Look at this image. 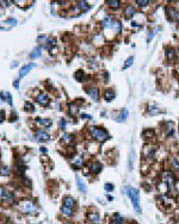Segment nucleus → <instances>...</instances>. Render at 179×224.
<instances>
[{
	"mask_svg": "<svg viewBox=\"0 0 179 224\" xmlns=\"http://www.w3.org/2000/svg\"><path fill=\"white\" fill-rule=\"evenodd\" d=\"M127 194L129 199L131 200V204L137 213H141V208H140V194L138 191L134 187H127Z\"/></svg>",
	"mask_w": 179,
	"mask_h": 224,
	"instance_id": "f257e3e1",
	"label": "nucleus"
},
{
	"mask_svg": "<svg viewBox=\"0 0 179 224\" xmlns=\"http://www.w3.org/2000/svg\"><path fill=\"white\" fill-rule=\"evenodd\" d=\"M88 130H90V134H91L92 137L94 140L99 141V142H104V141H106L109 137H110V136H109V132L105 129H103V128H98V126H91V128H90Z\"/></svg>",
	"mask_w": 179,
	"mask_h": 224,
	"instance_id": "f03ea898",
	"label": "nucleus"
},
{
	"mask_svg": "<svg viewBox=\"0 0 179 224\" xmlns=\"http://www.w3.org/2000/svg\"><path fill=\"white\" fill-rule=\"evenodd\" d=\"M166 13L168 18L171 19L172 22H179V11L173 7H167L166 8Z\"/></svg>",
	"mask_w": 179,
	"mask_h": 224,
	"instance_id": "7ed1b4c3",
	"label": "nucleus"
},
{
	"mask_svg": "<svg viewBox=\"0 0 179 224\" xmlns=\"http://www.w3.org/2000/svg\"><path fill=\"white\" fill-rule=\"evenodd\" d=\"M90 169H91V172L93 174H99L102 172V169H103V164L101 162L94 161V162H92L91 164H90Z\"/></svg>",
	"mask_w": 179,
	"mask_h": 224,
	"instance_id": "20e7f679",
	"label": "nucleus"
},
{
	"mask_svg": "<svg viewBox=\"0 0 179 224\" xmlns=\"http://www.w3.org/2000/svg\"><path fill=\"white\" fill-rule=\"evenodd\" d=\"M36 100H37L38 104H41V105H48L49 104V98H48V95L45 93H39L37 95Z\"/></svg>",
	"mask_w": 179,
	"mask_h": 224,
	"instance_id": "39448f33",
	"label": "nucleus"
},
{
	"mask_svg": "<svg viewBox=\"0 0 179 224\" xmlns=\"http://www.w3.org/2000/svg\"><path fill=\"white\" fill-rule=\"evenodd\" d=\"M86 92H87V94L90 97H91V99H93L94 101L98 100V98H99V92H98L97 88H94V87H91V88H87Z\"/></svg>",
	"mask_w": 179,
	"mask_h": 224,
	"instance_id": "423d86ee",
	"label": "nucleus"
},
{
	"mask_svg": "<svg viewBox=\"0 0 179 224\" xmlns=\"http://www.w3.org/2000/svg\"><path fill=\"white\" fill-rule=\"evenodd\" d=\"M164 179L168 184V186H173L174 185V177H173V174L171 172H165L164 173Z\"/></svg>",
	"mask_w": 179,
	"mask_h": 224,
	"instance_id": "0eeeda50",
	"label": "nucleus"
},
{
	"mask_svg": "<svg viewBox=\"0 0 179 224\" xmlns=\"http://www.w3.org/2000/svg\"><path fill=\"white\" fill-rule=\"evenodd\" d=\"M23 210L25 212H34L36 210V206H35V204L32 201H25L23 204Z\"/></svg>",
	"mask_w": 179,
	"mask_h": 224,
	"instance_id": "6e6552de",
	"label": "nucleus"
},
{
	"mask_svg": "<svg viewBox=\"0 0 179 224\" xmlns=\"http://www.w3.org/2000/svg\"><path fill=\"white\" fill-rule=\"evenodd\" d=\"M36 138L38 141H48L49 140V135L45 132V131H42V130H38L36 132Z\"/></svg>",
	"mask_w": 179,
	"mask_h": 224,
	"instance_id": "1a4fd4ad",
	"label": "nucleus"
},
{
	"mask_svg": "<svg viewBox=\"0 0 179 224\" xmlns=\"http://www.w3.org/2000/svg\"><path fill=\"white\" fill-rule=\"evenodd\" d=\"M135 13H136V11H135V8H134V6H131V5H128L127 7H125V11H124V14L128 17V18H130V17H133V16H135Z\"/></svg>",
	"mask_w": 179,
	"mask_h": 224,
	"instance_id": "9d476101",
	"label": "nucleus"
},
{
	"mask_svg": "<svg viewBox=\"0 0 179 224\" xmlns=\"http://www.w3.org/2000/svg\"><path fill=\"white\" fill-rule=\"evenodd\" d=\"M114 98H115V92H114V90H106L104 92V99L106 101H111Z\"/></svg>",
	"mask_w": 179,
	"mask_h": 224,
	"instance_id": "9b49d317",
	"label": "nucleus"
},
{
	"mask_svg": "<svg viewBox=\"0 0 179 224\" xmlns=\"http://www.w3.org/2000/svg\"><path fill=\"white\" fill-rule=\"evenodd\" d=\"M63 205L67 206V208L73 209V206L75 205V200H74L72 197H66V198L63 199Z\"/></svg>",
	"mask_w": 179,
	"mask_h": 224,
	"instance_id": "f8f14e48",
	"label": "nucleus"
},
{
	"mask_svg": "<svg viewBox=\"0 0 179 224\" xmlns=\"http://www.w3.org/2000/svg\"><path fill=\"white\" fill-rule=\"evenodd\" d=\"M123 217L119 215V213H116V215L111 218V221H110V224H123Z\"/></svg>",
	"mask_w": 179,
	"mask_h": 224,
	"instance_id": "ddd939ff",
	"label": "nucleus"
},
{
	"mask_svg": "<svg viewBox=\"0 0 179 224\" xmlns=\"http://www.w3.org/2000/svg\"><path fill=\"white\" fill-rule=\"evenodd\" d=\"M87 218L91 221L93 224H97L99 222V215L97 212H90L88 215H87Z\"/></svg>",
	"mask_w": 179,
	"mask_h": 224,
	"instance_id": "4468645a",
	"label": "nucleus"
},
{
	"mask_svg": "<svg viewBox=\"0 0 179 224\" xmlns=\"http://www.w3.org/2000/svg\"><path fill=\"white\" fill-rule=\"evenodd\" d=\"M103 24H104V27H106V29H109V27H112L114 26V24H115V22H114V19L111 18V17H105V19L103 21Z\"/></svg>",
	"mask_w": 179,
	"mask_h": 224,
	"instance_id": "2eb2a0df",
	"label": "nucleus"
},
{
	"mask_svg": "<svg viewBox=\"0 0 179 224\" xmlns=\"http://www.w3.org/2000/svg\"><path fill=\"white\" fill-rule=\"evenodd\" d=\"M76 184H78V188L80 190L81 192H84V193H86V191H87V188H86V185H85V182L79 178V177H76Z\"/></svg>",
	"mask_w": 179,
	"mask_h": 224,
	"instance_id": "dca6fc26",
	"label": "nucleus"
},
{
	"mask_svg": "<svg viewBox=\"0 0 179 224\" xmlns=\"http://www.w3.org/2000/svg\"><path fill=\"white\" fill-rule=\"evenodd\" d=\"M128 114H129L128 110H127V109H123V110L121 111V113H119V116L117 117V122H124V121L127 119Z\"/></svg>",
	"mask_w": 179,
	"mask_h": 224,
	"instance_id": "f3484780",
	"label": "nucleus"
},
{
	"mask_svg": "<svg viewBox=\"0 0 179 224\" xmlns=\"http://www.w3.org/2000/svg\"><path fill=\"white\" fill-rule=\"evenodd\" d=\"M166 55L170 60H174V58L177 57V53H176L174 49H172V48H166Z\"/></svg>",
	"mask_w": 179,
	"mask_h": 224,
	"instance_id": "a211bd4d",
	"label": "nucleus"
},
{
	"mask_svg": "<svg viewBox=\"0 0 179 224\" xmlns=\"http://www.w3.org/2000/svg\"><path fill=\"white\" fill-rule=\"evenodd\" d=\"M61 212L63 213L65 216H67V217H71V216H73V210L71 209V208H67V206H62L61 208Z\"/></svg>",
	"mask_w": 179,
	"mask_h": 224,
	"instance_id": "6ab92c4d",
	"label": "nucleus"
},
{
	"mask_svg": "<svg viewBox=\"0 0 179 224\" xmlns=\"http://www.w3.org/2000/svg\"><path fill=\"white\" fill-rule=\"evenodd\" d=\"M31 68H34V64H28V66H24L22 69H21V73H19V76L21 77H23L30 69H31Z\"/></svg>",
	"mask_w": 179,
	"mask_h": 224,
	"instance_id": "aec40b11",
	"label": "nucleus"
},
{
	"mask_svg": "<svg viewBox=\"0 0 179 224\" xmlns=\"http://www.w3.org/2000/svg\"><path fill=\"white\" fill-rule=\"evenodd\" d=\"M62 141H63L65 143H72V142L74 141V136L71 135V134H65V135L62 136Z\"/></svg>",
	"mask_w": 179,
	"mask_h": 224,
	"instance_id": "412c9836",
	"label": "nucleus"
},
{
	"mask_svg": "<svg viewBox=\"0 0 179 224\" xmlns=\"http://www.w3.org/2000/svg\"><path fill=\"white\" fill-rule=\"evenodd\" d=\"M106 4L112 8H118L121 6V1H118V0H109V1H106Z\"/></svg>",
	"mask_w": 179,
	"mask_h": 224,
	"instance_id": "4be33fe9",
	"label": "nucleus"
},
{
	"mask_svg": "<svg viewBox=\"0 0 179 224\" xmlns=\"http://www.w3.org/2000/svg\"><path fill=\"white\" fill-rule=\"evenodd\" d=\"M76 6H78V8H80L81 11H83V10H84V11H87V10L90 8V5L86 1H79Z\"/></svg>",
	"mask_w": 179,
	"mask_h": 224,
	"instance_id": "5701e85b",
	"label": "nucleus"
},
{
	"mask_svg": "<svg viewBox=\"0 0 179 224\" xmlns=\"http://www.w3.org/2000/svg\"><path fill=\"white\" fill-rule=\"evenodd\" d=\"M37 123H39L41 125H44V126H50L52 125V121L50 119H42V118H37Z\"/></svg>",
	"mask_w": 179,
	"mask_h": 224,
	"instance_id": "b1692460",
	"label": "nucleus"
},
{
	"mask_svg": "<svg viewBox=\"0 0 179 224\" xmlns=\"http://www.w3.org/2000/svg\"><path fill=\"white\" fill-rule=\"evenodd\" d=\"M173 124L172 123H167L166 125V135L167 136H172L173 135Z\"/></svg>",
	"mask_w": 179,
	"mask_h": 224,
	"instance_id": "393cba45",
	"label": "nucleus"
},
{
	"mask_svg": "<svg viewBox=\"0 0 179 224\" xmlns=\"http://www.w3.org/2000/svg\"><path fill=\"white\" fill-rule=\"evenodd\" d=\"M74 77L76 81H83L84 80V72L83 71H76L74 74Z\"/></svg>",
	"mask_w": 179,
	"mask_h": 224,
	"instance_id": "a878e982",
	"label": "nucleus"
},
{
	"mask_svg": "<svg viewBox=\"0 0 179 224\" xmlns=\"http://www.w3.org/2000/svg\"><path fill=\"white\" fill-rule=\"evenodd\" d=\"M8 173H10V168L7 166L0 167V175H1V177H7Z\"/></svg>",
	"mask_w": 179,
	"mask_h": 224,
	"instance_id": "bb28decb",
	"label": "nucleus"
},
{
	"mask_svg": "<svg viewBox=\"0 0 179 224\" xmlns=\"http://www.w3.org/2000/svg\"><path fill=\"white\" fill-rule=\"evenodd\" d=\"M55 43H56V40H55V38H48V40H47V44H45V48H47V49H50L52 47L55 45Z\"/></svg>",
	"mask_w": 179,
	"mask_h": 224,
	"instance_id": "cd10ccee",
	"label": "nucleus"
},
{
	"mask_svg": "<svg viewBox=\"0 0 179 224\" xmlns=\"http://www.w3.org/2000/svg\"><path fill=\"white\" fill-rule=\"evenodd\" d=\"M142 136H143V138H151L154 136V131L153 130H145L142 132Z\"/></svg>",
	"mask_w": 179,
	"mask_h": 224,
	"instance_id": "c85d7f7f",
	"label": "nucleus"
},
{
	"mask_svg": "<svg viewBox=\"0 0 179 224\" xmlns=\"http://www.w3.org/2000/svg\"><path fill=\"white\" fill-rule=\"evenodd\" d=\"M76 112H78V106L75 104H69V113L73 116V114H76Z\"/></svg>",
	"mask_w": 179,
	"mask_h": 224,
	"instance_id": "c756f323",
	"label": "nucleus"
},
{
	"mask_svg": "<svg viewBox=\"0 0 179 224\" xmlns=\"http://www.w3.org/2000/svg\"><path fill=\"white\" fill-rule=\"evenodd\" d=\"M133 61H134V57H133V56H131V57H128L127 61H125V63H124V66H123L124 69H127L128 67H130V66L133 64Z\"/></svg>",
	"mask_w": 179,
	"mask_h": 224,
	"instance_id": "7c9ffc66",
	"label": "nucleus"
},
{
	"mask_svg": "<svg viewBox=\"0 0 179 224\" xmlns=\"http://www.w3.org/2000/svg\"><path fill=\"white\" fill-rule=\"evenodd\" d=\"M39 55H41V47H37L36 49H34V51L31 54V57L35 58V57H38Z\"/></svg>",
	"mask_w": 179,
	"mask_h": 224,
	"instance_id": "2f4dec72",
	"label": "nucleus"
},
{
	"mask_svg": "<svg viewBox=\"0 0 179 224\" xmlns=\"http://www.w3.org/2000/svg\"><path fill=\"white\" fill-rule=\"evenodd\" d=\"M136 4L140 7H146L147 5H149V1H148V0H137Z\"/></svg>",
	"mask_w": 179,
	"mask_h": 224,
	"instance_id": "473e14b6",
	"label": "nucleus"
},
{
	"mask_svg": "<svg viewBox=\"0 0 179 224\" xmlns=\"http://www.w3.org/2000/svg\"><path fill=\"white\" fill-rule=\"evenodd\" d=\"M159 112H160V110H159L158 108H154V106L149 108V113H151V114H158Z\"/></svg>",
	"mask_w": 179,
	"mask_h": 224,
	"instance_id": "72a5a7b5",
	"label": "nucleus"
},
{
	"mask_svg": "<svg viewBox=\"0 0 179 224\" xmlns=\"http://www.w3.org/2000/svg\"><path fill=\"white\" fill-rule=\"evenodd\" d=\"M104 188H105V191H107V192H111V191H114V185L107 182V184H105Z\"/></svg>",
	"mask_w": 179,
	"mask_h": 224,
	"instance_id": "f704fd0d",
	"label": "nucleus"
},
{
	"mask_svg": "<svg viewBox=\"0 0 179 224\" xmlns=\"http://www.w3.org/2000/svg\"><path fill=\"white\" fill-rule=\"evenodd\" d=\"M5 198H6L7 201H12L13 200V194L12 193H6L5 194Z\"/></svg>",
	"mask_w": 179,
	"mask_h": 224,
	"instance_id": "c9c22d12",
	"label": "nucleus"
},
{
	"mask_svg": "<svg viewBox=\"0 0 179 224\" xmlns=\"http://www.w3.org/2000/svg\"><path fill=\"white\" fill-rule=\"evenodd\" d=\"M25 110H28V111H34V105L30 104V103H26L25 104Z\"/></svg>",
	"mask_w": 179,
	"mask_h": 224,
	"instance_id": "e433bc0d",
	"label": "nucleus"
},
{
	"mask_svg": "<svg viewBox=\"0 0 179 224\" xmlns=\"http://www.w3.org/2000/svg\"><path fill=\"white\" fill-rule=\"evenodd\" d=\"M5 190H4V187H0V199H3L4 197H5Z\"/></svg>",
	"mask_w": 179,
	"mask_h": 224,
	"instance_id": "4c0bfd02",
	"label": "nucleus"
},
{
	"mask_svg": "<svg viewBox=\"0 0 179 224\" xmlns=\"http://www.w3.org/2000/svg\"><path fill=\"white\" fill-rule=\"evenodd\" d=\"M65 126H66V122H65L63 119H61V121H60V128H61V129H65Z\"/></svg>",
	"mask_w": 179,
	"mask_h": 224,
	"instance_id": "58836bf2",
	"label": "nucleus"
},
{
	"mask_svg": "<svg viewBox=\"0 0 179 224\" xmlns=\"http://www.w3.org/2000/svg\"><path fill=\"white\" fill-rule=\"evenodd\" d=\"M172 163H173V166H174L177 169H179V162H178L177 160H173V161H172Z\"/></svg>",
	"mask_w": 179,
	"mask_h": 224,
	"instance_id": "ea45409f",
	"label": "nucleus"
},
{
	"mask_svg": "<svg viewBox=\"0 0 179 224\" xmlns=\"http://www.w3.org/2000/svg\"><path fill=\"white\" fill-rule=\"evenodd\" d=\"M5 119V113L1 111V112H0V122H3Z\"/></svg>",
	"mask_w": 179,
	"mask_h": 224,
	"instance_id": "a19ab883",
	"label": "nucleus"
},
{
	"mask_svg": "<svg viewBox=\"0 0 179 224\" xmlns=\"http://www.w3.org/2000/svg\"><path fill=\"white\" fill-rule=\"evenodd\" d=\"M81 117H83V118H91V117H90V116H87V114H83Z\"/></svg>",
	"mask_w": 179,
	"mask_h": 224,
	"instance_id": "79ce46f5",
	"label": "nucleus"
},
{
	"mask_svg": "<svg viewBox=\"0 0 179 224\" xmlns=\"http://www.w3.org/2000/svg\"><path fill=\"white\" fill-rule=\"evenodd\" d=\"M65 224H73V223H71V222H66Z\"/></svg>",
	"mask_w": 179,
	"mask_h": 224,
	"instance_id": "37998d69",
	"label": "nucleus"
}]
</instances>
